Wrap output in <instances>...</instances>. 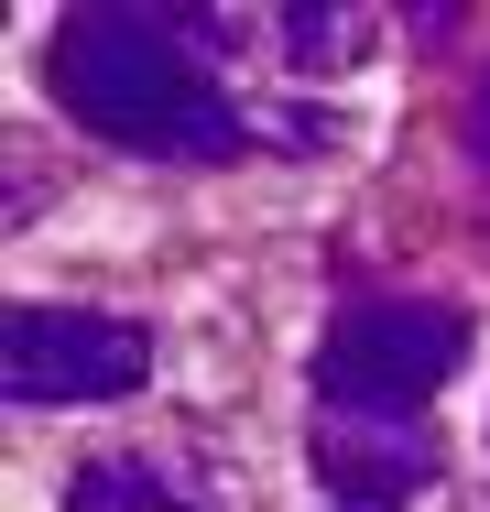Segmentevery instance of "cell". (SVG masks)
Here are the masks:
<instances>
[{
	"instance_id": "cell-1",
	"label": "cell",
	"mask_w": 490,
	"mask_h": 512,
	"mask_svg": "<svg viewBox=\"0 0 490 512\" xmlns=\"http://www.w3.org/2000/svg\"><path fill=\"white\" fill-rule=\"evenodd\" d=\"M44 88L66 99V120H88L120 153H164V164H229L251 142V120L229 109V88L196 66V44L164 11H66Z\"/></svg>"
},
{
	"instance_id": "cell-2",
	"label": "cell",
	"mask_w": 490,
	"mask_h": 512,
	"mask_svg": "<svg viewBox=\"0 0 490 512\" xmlns=\"http://www.w3.org/2000/svg\"><path fill=\"white\" fill-rule=\"evenodd\" d=\"M469 306L447 295H349L316 338V404L338 414H425V393L469 360Z\"/></svg>"
},
{
	"instance_id": "cell-3",
	"label": "cell",
	"mask_w": 490,
	"mask_h": 512,
	"mask_svg": "<svg viewBox=\"0 0 490 512\" xmlns=\"http://www.w3.org/2000/svg\"><path fill=\"white\" fill-rule=\"evenodd\" d=\"M0 371H11V404H120V393H142L153 338L98 306H11Z\"/></svg>"
},
{
	"instance_id": "cell-4",
	"label": "cell",
	"mask_w": 490,
	"mask_h": 512,
	"mask_svg": "<svg viewBox=\"0 0 490 512\" xmlns=\"http://www.w3.org/2000/svg\"><path fill=\"white\" fill-rule=\"evenodd\" d=\"M316 480L349 512H403L436 480V436H425V414H338V404H316Z\"/></svg>"
},
{
	"instance_id": "cell-5",
	"label": "cell",
	"mask_w": 490,
	"mask_h": 512,
	"mask_svg": "<svg viewBox=\"0 0 490 512\" xmlns=\"http://www.w3.org/2000/svg\"><path fill=\"white\" fill-rule=\"evenodd\" d=\"M66 512H207V502H196L186 480H164L153 458H98V469H77Z\"/></svg>"
},
{
	"instance_id": "cell-6",
	"label": "cell",
	"mask_w": 490,
	"mask_h": 512,
	"mask_svg": "<svg viewBox=\"0 0 490 512\" xmlns=\"http://www.w3.org/2000/svg\"><path fill=\"white\" fill-rule=\"evenodd\" d=\"M273 44H284L294 66H360L371 22L360 11H273Z\"/></svg>"
},
{
	"instance_id": "cell-7",
	"label": "cell",
	"mask_w": 490,
	"mask_h": 512,
	"mask_svg": "<svg viewBox=\"0 0 490 512\" xmlns=\"http://www.w3.org/2000/svg\"><path fill=\"white\" fill-rule=\"evenodd\" d=\"M469 153L490 164V77H480V99H469Z\"/></svg>"
}]
</instances>
